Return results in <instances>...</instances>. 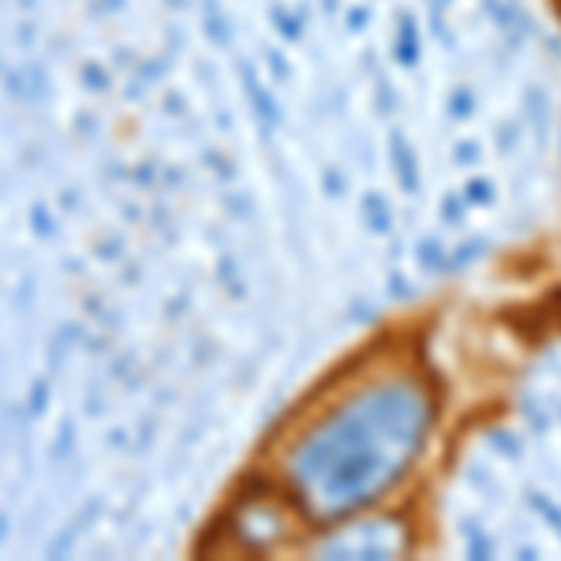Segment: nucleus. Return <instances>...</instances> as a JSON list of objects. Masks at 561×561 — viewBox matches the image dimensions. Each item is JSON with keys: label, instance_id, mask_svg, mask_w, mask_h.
<instances>
[{"label": "nucleus", "instance_id": "obj_1", "mask_svg": "<svg viewBox=\"0 0 561 561\" xmlns=\"http://www.w3.org/2000/svg\"><path fill=\"white\" fill-rule=\"evenodd\" d=\"M434 427L431 386L415 375L367 378L288 454V486L314 520H345L393 491Z\"/></svg>", "mask_w": 561, "mask_h": 561}, {"label": "nucleus", "instance_id": "obj_2", "mask_svg": "<svg viewBox=\"0 0 561 561\" xmlns=\"http://www.w3.org/2000/svg\"><path fill=\"white\" fill-rule=\"evenodd\" d=\"M409 531L401 528V520H370V524H348L337 536L325 542V554L337 558H397L409 550Z\"/></svg>", "mask_w": 561, "mask_h": 561}]
</instances>
